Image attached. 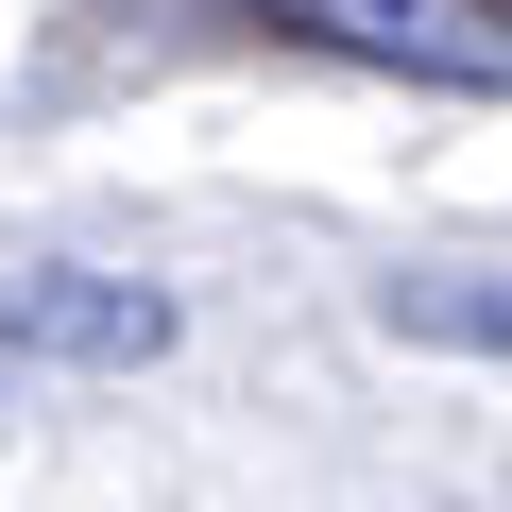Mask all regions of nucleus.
I'll return each instance as SVG.
<instances>
[{
    "label": "nucleus",
    "mask_w": 512,
    "mask_h": 512,
    "mask_svg": "<svg viewBox=\"0 0 512 512\" xmlns=\"http://www.w3.org/2000/svg\"><path fill=\"white\" fill-rule=\"evenodd\" d=\"M274 18L376 52V69H427V86H512V18L495 0H274Z\"/></svg>",
    "instance_id": "nucleus-1"
},
{
    "label": "nucleus",
    "mask_w": 512,
    "mask_h": 512,
    "mask_svg": "<svg viewBox=\"0 0 512 512\" xmlns=\"http://www.w3.org/2000/svg\"><path fill=\"white\" fill-rule=\"evenodd\" d=\"M0 342H52V359H154V342H171V291H137V274H35V291H0Z\"/></svg>",
    "instance_id": "nucleus-2"
},
{
    "label": "nucleus",
    "mask_w": 512,
    "mask_h": 512,
    "mask_svg": "<svg viewBox=\"0 0 512 512\" xmlns=\"http://www.w3.org/2000/svg\"><path fill=\"white\" fill-rule=\"evenodd\" d=\"M393 325H410V342H495V359H512V291H478V274H393Z\"/></svg>",
    "instance_id": "nucleus-3"
}]
</instances>
